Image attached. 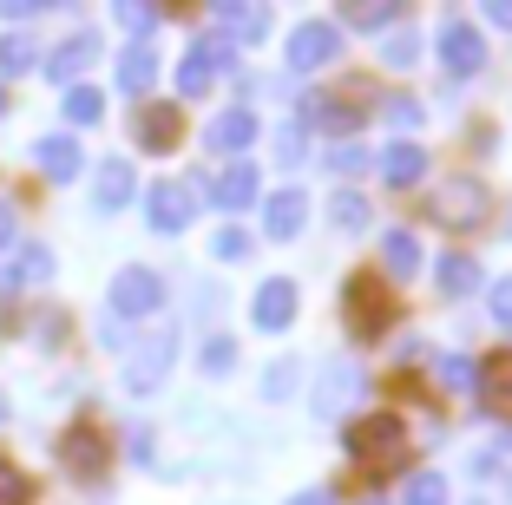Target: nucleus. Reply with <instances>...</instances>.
I'll return each mask as SVG.
<instances>
[{
  "label": "nucleus",
  "instance_id": "2f4dec72",
  "mask_svg": "<svg viewBox=\"0 0 512 505\" xmlns=\"http://www.w3.org/2000/svg\"><path fill=\"white\" fill-rule=\"evenodd\" d=\"M394 14H401L394 0H362V7H348V14H342V27H394Z\"/></svg>",
  "mask_w": 512,
  "mask_h": 505
},
{
  "label": "nucleus",
  "instance_id": "4468645a",
  "mask_svg": "<svg viewBox=\"0 0 512 505\" xmlns=\"http://www.w3.org/2000/svg\"><path fill=\"white\" fill-rule=\"evenodd\" d=\"M211 197H217V210H250L256 204V164L250 158H230L224 171H217Z\"/></svg>",
  "mask_w": 512,
  "mask_h": 505
},
{
  "label": "nucleus",
  "instance_id": "7ed1b4c3",
  "mask_svg": "<svg viewBox=\"0 0 512 505\" xmlns=\"http://www.w3.org/2000/svg\"><path fill=\"white\" fill-rule=\"evenodd\" d=\"M230 66H237L230 40H197L178 60V99H204V92L217 86V73H230Z\"/></svg>",
  "mask_w": 512,
  "mask_h": 505
},
{
  "label": "nucleus",
  "instance_id": "393cba45",
  "mask_svg": "<svg viewBox=\"0 0 512 505\" xmlns=\"http://www.w3.org/2000/svg\"><path fill=\"white\" fill-rule=\"evenodd\" d=\"M151 79H158V53H151V46H125L119 53V86L125 92H151Z\"/></svg>",
  "mask_w": 512,
  "mask_h": 505
},
{
  "label": "nucleus",
  "instance_id": "2eb2a0df",
  "mask_svg": "<svg viewBox=\"0 0 512 505\" xmlns=\"http://www.w3.org/2000/svg\"><path fill=\"white\" fill-rule=\"evenodd\" d=\"M33 158H40V171L53 184H73L79 178V158H86V151H79V138L73 132H53V138H40V145H33Z\"/></svg>",
  "mask_w": 512,
  "mask_h": 505
},
{
  "label": "nucleus",
  "instance_id": "f8f14e48",
  "mask_svg": "<svg viewBox=\"0 0 512 505\" xmlns=\"http://www.w3.org/2000/svg\"><path fill=\"white\" fill-rule=\"evenodd\" d=\"M302 125H322V132L348 138V132H355V125H362V105L335 99V92H309V99H302Z\"/></svg>",
  "mask_w": 512,
  "mask_h": 505
},
{
  "label": "nucleus",
  "instance_id": "49530a36",
  "mask_svg": "<svg viewBox=\"0 0 512 505\" xmlns=\"http://www.w3.org/2000/svg\"><path fill=\"white\" fill-rule=\"evenodd\" d=\"M289 505H335V499H329V492H296Z\"/></svg>",
  "mask_w": 512,
  "mask_h": 505
},
{
  "label": "nucleus",
  "instance_id": "39448f33",
  "mask_svg": "<svg viewBox=\"0 0 512 505\" xmlns=\"http://www.w3.org/2000/svg\"><path fill=\"white\" fill-rule=\"evenodd\" d=\"M335 53H342V27L335 20H302L289 33V73H322Z\"/></svg>",
  "mask_w": 512,
  "mask_h": 505
},
{
  "label": "nucleus",
  "instance_id": "6ab92c4d",
  "mask_svg": "<svg viewBox=\"0 0 512 505\" xmlns=\"http://www.w3.org/2000/svg\"><path fill=\"white\" fill-rule=\"evenodd\" d=\"M381 178H388L394 191L421 184V178H427V151H421V145H407V138H401V145H388V151H381Z\"/></svg>",
  "mask_w": 512,
  "mask_h": 505
},
{
  "label": "nucleus",
  "instance_id": "9d476101",
  "mask_svg": "<svg viewBox=\"0 0 512 505\" xmlns=\"http://www.w3.org/2000/svg\"><path fill=\"white\" fill-rule=\"evenodd\" d=\"M296 283H289V276H270V283L256 289V302H250V315H256V328H263V335H283L289 322H296Z\"/></svg>",
  "mask_w": 512,
  "mask_h": 505
},
{
  "label": "nucleus",
  "instance_id": "79ce46f5",
  "mask_svg": "<svg viewBox=\"0 0 512 505\" xmlns=\"http://www.w3.org/2000/svg\"><path fill=\"white\" fill-rule=\"evenodd\" d=\"M0 505H27V479L14 466H0Z\"/></svg>",
  "mask_w": 512,
  "mask_h": 505
},
{
  "label": "nucleus",
  "instance_id": "aec40b11",
  "mask_svg": "<svg viewBox=\"0 0 512 505\" xmlns=\"http://www.w3.org/2000/svg\"><path fill=\"white\" fill-rule=\"evenodd\" d=\"M473 394H480L493 414H512V355H499V361H486L480 374H473Z\"/></svg>",
  "mask_w": 512,
  "mask_h": 505
},
{
  "label": "nucleus",
  "instance_id": "5701e85b",
  "mask_svg": "<svg viewBox=\"0 0 512 505\" xmlns=\"http://www.w3.org/2000/svg\"><path fill=\"white\" fill-rule=\"evenodd\" d=\"M217 27L237 33L243 46H256L263 33H270V7H237V0H224V7H217Z\"/></svg>",
  "mask_w": 512,
  "mask_h": 505
},
{
  "label": "nucleus",
  "instance_id": "0eeeda50",
  "mask_svg": "<svg viewBox=\"0 0 512 505\" xmlns=\"http://www.w3.org/2000/svg\"><path fill=\"white\" fill-rule=\"evenodd\" d=\"M171 355H178V335H171V328L145 335V342L132 348V361H125V387H132V394H151V387L171 374Z\"/></svg>",
  "mask_w": 512,
  "mask_h": 505
},
{
  "label": "nucleus",
  "instance_id": "dca6fc26",
  "mask_svg": "<svg viewBox=\"0 0 512 505\" xmlns=\"http://www.w3.org/2000/svg\"><path fill=\"white\" fill-rule=\"evenodd\" d=\"M250 138H256V112H243V105H237V112H217V119H211L204 145H211L217 158H237V151L250 145Z\"/></svg>",
  "mask_w": 512,
  "mask_h": 505
},
{
  "label": "nucleus",
  "instance_id": "20e7f679",
  "mask_svg": "<svg viewBox=\"0 0 512 505\" xmlns=\"http://www.w3.org/2000/svg\"><path fill=\"white\" fill-rule=\"evenodd\" d=\"M165 309V276L158 269H119L112 276V315H132V322H145V315Z\"/></svg>",
  "mask_w": 512,
  "mask_h": 505
},
{
  "label": "nucleus",
  "instance_id": "423d86ee",
  "mask_svg": "<svg viewBox=\"0 0 512 505\" xmlns=\"http://www.w3.org/2000/svg\"><path fill=\"white\" fill-rule=\"evenodd\" d=\"M486 210H493V191H486L480 178H447V184H440V197H434V217L453 223V230H473Z\"/></svg>",
  "mask_w": 512,
  "mask_h": 505
},
{
  "label": "nucleus",
  "instance_id": "cd10ccee",
  "mask_svg": "<svg viewBox=\"0 0 512 505\" xmlns=\"http://www.w3.org/2000/svg\"><path fill=\"white\" fill-rule=\"evenodd\" d=\"M381 60H388L394 73H401V66H414V60H421V33H414V27H394L388 40H381Z\"/></svg>",
  "mask_w": 512,
  "mask_h": 505
},
{
  "label": "nucleus",
  "instance_id": "8fccbe9b",
  "mask_svg": "<svg viewBox=\"0 0 512 505\" xmlns=\"http://www.w3.org/2000/svg\"><path fill=\"white\" fill-rule=\"evenodd\" d=\"M368 505H388V499H368Z\"/></svg>",
  "mask_w": 512,
  "mask_h": 505
},
{
  "label": "nucleus",
  "instance_id": "c756f323",
  "mask_svg": "<svg viewBox=\"0 0 512 505\" xmlns=\"http://www.w3.org/2000/svg\"><path fill=\"white\" fill-rule=\"evenodd\" d=\"M329 217H335V230H362V223H368V197L362 191H335Z\"/></svg>",
  "mask_w": 512,
  "mask_h": 505
},
{
  "label": "nucleus",
  "instance_id": "a211bd4d",
  "mask_svg": "<svg viewBox=\"0 0 512 505\" xmlns=\"http://www.w3.org/2000/svg\"><path fill=\"white\" fill-rule=\"evenodd\" d=\"M92 204H99V210H125V204H132V164H125V158L99 164V178H92Z\"/></svg>",
  "mask_w": 512,
  "mask_h": 505
},
{
  "label": "nucleus",
  "instance_id": "de8ad7c7",
  "mask_svg": "<svg viewBox=\"0 0 512 505\" xmlns=\"http://www.w3.org/2000/svg\"><path fill=\"white\" fill-rule=\"evenodd\" d=\"M0 420H7V394H0Z\"/></svg>",
  "mask_w": 512,
  "mask_h": 505
},
{
  "label": "nucleus",
  "instance_id": "473e14b6",
  "mask_svg": "<svg viewBox=\"0 0 512 505\" xmlns=\"http://www.w3.org/2000/svg\"><path fill=\"white\" fill-rule=\"evenodd\" d=\"M33 53H40V46H33L27 33H7V40H0V73H27Z\"/></svg>",
  "mask_w": 512,
  "mask_h": 505
},
{
  "label": "nucleus",
  "instance_id": "1a4fd4ad",
  "mask_svg": "<svg viewBox=\"0 0 512 505\" xmlns=\"http://www.w3.org/2000/svg\"><path fill=\"white\" fill-rule=\"evenodd\" d=\"M440 66H447V79H473L486 66V40L467 20H447V27H440Z\"/></svg>",
  "mask_w": 512,
  "mask_h": 505
},
{
  "label": "nucleus",
  "instance_id": "09e8293b",
  "mask_svg": "<svg viewBox=\"0 0 512 505\" xmlns=\"http://www.w3.org/2000/svg\"><path fill=\"white\" fill-rule=\"evenodd\" d=\"M0 112H7V92H0Z\"/></svg>",
  "mask_w": 512,
  "mask_h": 505
},
{
  "label": "nucleus",
  "instance_id": "a19ab883",
  "mask_svg": "<svg viewBox=\"0 0 512 505\" xmlns=\"http://www.w3.org/2000/svg\"><path fill=\"white\" fill-rule=\"evenodd\" d=\"M276 158H283V164H302V125H283V132H276Z\"/></svg>",
  "mask_w": 512,
  "mask_h": 505
},
{
  "label": "nucleus",
  "instance_id": "e433bc0d",
  "mask_svg": "<svg viewBox=\"0 0 512 505\" xmlns=\"http://www.w3.org/2000/svg\"><path fill=\"white\" fill-rule=\"evenodd\" d=\"M362 164H368V151H362V145H335V151H329V171H335V178H355Z\"/></svg>",
  "mask_w": 512,
  "mask_h": 505
},
{
  "label": "nucleus",
  "instance_id": "f03ea898",
  "mask_svg": "<svg viewBox=\"0 0 512 505\" xmlns=\"http://www.w3.org/2000/svg\"><path fill=\"white\" fill-rule=\"evenodd\" d=\"M342 309H348V328L362 335V342H375V335H388V315H394V302H388V276H348V289H342Z\"/></svg>",
  "mask_w": 512,
  "mask_h": 505
},
{
  "label": "nucleus",
  "instance_id": "58836bf2",
  "mask_svg": "<svg viewBox=\"0 0 512 505\" xmlns=\"http://www.w3.org/2000/svg\"><path fill=\"white\" fill-rule=\"evenodd\" d=\"M421 119H427V105H421V99H388V125H401V132H414Z\"/></svg>",
  "mask_w": 512,
  "mask_h": 505
},
{
  "label": "nucleus",
  "instance_id": "6e6552de",
  "mask_svg": "<svg viewBox=\"0 0 512 505\" xmlns=\"http://www.w3.org/2000/svg\"><path fill=\"white\" fill-rule=\"evenodd\" d=\"M145 217H151V230H165V237H178L184 223L197 217V191H191V184H178V178L151 184V191H145Z\"/></svg>",
  "mask_w": 512,
  "mask_h": 505
},
{
  "label": "nucleus",
  "instance_id": "37998d69",
  "mask_svg": "<svg viewBox=\"0 0 512 505\" xmlns=\"http://www.w3.org/2000/svg\"><path fill=\"white\" fill-rule=\"evenodd\" d=\"M486 302H493V322L512 328V276H506V283H493V296H486Z\"/></svg>",
  "mask_w": 512,
  "mask_h": 505
},
{
  "label": "nucleus",
  "instance_id": "4be33fe9",
  "mask_svg": "<svg viewBox=\"0 0 512 505\" xmlns=\"http://www.w3.org/2000/svg\"><path fill=\"white\" fill-rule=\"evenodd\" d=\"M434 289H440L447 302L473 296V289H480V263H473V256H440V269H434Z\"/></svg>",
  "mask_w": 512,
  "mask_h": 505
},
{
  "label": "nucleus",
  "instance_id": "4c0bfd02",
  "mask_svg": "<svg viewBox=\"0 0 512 505\" xmlns=\"http://www.w3.org/2000/svg\"><path fill=\"white\" fill-rule=\"evenodd\" d=\"M289 387H296V361H270V374H263V394H270V401H283Z\"/></svg>",
  "mask_w": 512,
  "mask_h": 505
},
{
  "label": "nucleus",
  "instance_id": "f3484780",
  "mask_svg": "<svg viewBox=\"0 0 512 505\" xmlns=\"http://www.w3.org/2000/svg\"><path fill=\"white\" fill-rule=\"evenodd\" d=\"M92 60H99V40H92V33H73L66 46H53V60H46V73L60 79V86H79V73H86Z\"/></svg>",
  "mask_w": 512,
  "mask_h": 505
},
{
  "label": "nucleus",
  "instance_id": "c03bdc74",
  "mask_svg": "<svg viewBox=\"0 0 512 505\" xmlns=\"http://www.w3.org/2000/svg\"><path fill=\"white\" fill-rule=\"evenodd\" d=\"M486 20H493V27H512V0H486Z\"/></svg>",
  "mask_w": 512,
  "mask_h": 505
},
{
  "label": "nucleus",
  "instance_id": "ea45409f",
  "mask_svg": "<svg viewBox=\"0 0 512 505\" xmlns=\"http://www.w3.org/2000/svg\"><path fill=\"white\" fill-rule=\"evenodd\" d=\"M151 20H158L151 7H138V0H119V27H125V33H151Z\"/></svg>",
  "mask_w": 512,
  "mask_h": 505
},
{
  "label": "nucleus",
  "instance_id": "7c9ffc66",
  "mask_svg": "<svg viewBox=\"0 0 512 505\" xmlns=\"http://www.w3.org/2000/svg\"><path fill=\"white\" fill-rule=\"evenodd\" d=\"M473 374H480V361H467V355H447V361L434 368V381L447 387V394H467V387H473Z\"/></svg>",
  "mask_w": 512,
  "mask_h": 505
},
{
  "label": "nucleus",
  "instance_id": "f704fd0d",
  "mask_svg": "<svg viewBox=\"0 0 512 505\" xmlns=\"http://www.w3.org/2000/svg\"><path fill=\"white\" fill-rule=\"evenodd\" d=\"M407 505H447V479L440 473H414L407 479Z\"/></svg>",
  "mask_w": 512,
  "mask_h": 505
},
{
  "label": "nucleus",
  "instance_id": "f257e3e1",
  "mask_svg": "<svg viewBox=\"0 0 512 505\" xmlns=\"http://www.w3.org/2000/svg\"><path fill=\"white\" fill-rule=\"evenodd\" d=\"M401 440H407L401 414H362L355 427L342 433L348 460H355V466H368V473H381V466H394V453H401Z\"/></svg>",
  "mask_w": 512,
  "mask_h": 505
},
{
  "label": "nucleus",
  "instance_id": "9b49d317",
  "mask_svg": "<svg viewBox=\"0 0 512 505\" xmlns=\"http://www.w3.org/2000/svg\"><path fill=\"white\" fill-rule=\"evenodd\" d=\"M60 460H66V473H79V479H106V440H99V427L60 433Z\"/></svg>",
  "mask_w": 512,
  "mask_h": 505
},
{
  "label": "nucleus",
  "instance_id": "c85d7f7f",
  "mask_svg": "<svg viewBox=\"0 0 512 505\" xmlns=\"http://www.w3.org/2000/svg\"><path fill=\"white\" fill-rule=\"evenodd\" d=\"M66 119L73 125H99L106 119V99H99L92 86H66Z\"/></svg>",
  "mask_w": 512,
  "mask_h": 505
},
{
  "label": "nucleus",
  "instance_id": "b1692460",
  "mask_svg": "<svg viewBox=\"0 0 512 505\" xmlns=\"http://www.w3.org/2000/svg\"><path fill=\"white\" fill-rule=\"evenodd\" d=\"M138 145H151V151L178 145V105H145L138 112Z\"/></svg>",
  "mask_w": 512,
  "mask_h": 505
},
{
  "label": "nucleus",
  "instance_id": "a878e982",
  "mask_svg": "<svg viewBox=\"0 0 512 505\" xmlns=\"http://www.w3.org/2000/svg\"><path fill=\"white\" fill-rule=\"evenodd\" d=\"M46 276H53V250H40V243H27V250H20L14 263H7V276H0V283L14 289V283H46Z\"/></svg>",
  "mask_w": 512,
  "mask_h": 505
},
{
  "label": "nucleus",
  "instance_id": "412c9836",
  "mask_svg": "<svg viewBox=\"0 0 512 505\" xmlns=\"http://www.w3.org/2000/svg\"><path fill=\"white\" fill-rule=\"evenodd\" d=\"M381 269H388L394 283H407V276L421 269V237H414V230H388V237H381Z\"/></svg>",
  "mask_w": 512,
  "mask_h": 505
},
{
  "label": "nucleus",
  "instance_id": "ddd939ff",
  "mask_svg": "<svg viewBox=\"0 0 512 505\" xmlns=\"http://www.w3.org/2000/svg\"><path fill=\"white\" fill-rule=\"evenodd\" d=\"M302 223H309V197L296 191V184H289V191H276L270 204H263V237H276V243H289L302 230Z\"/></svg>",
  "mask_w": 512,
  "mask_h": 505
},
{
  "label": "nucleus",
  "instance_id": "a18cd8bd",
  "mask_svg": "<svg viewBox=\"0 0 512 505\" xmlns=\"http://www.w3.org/2000/svg\"><path fill=\"white\" fill-rule=\"evenodd\" d=\"M7 243H14V210L0 204V250H7Z\"/></svg>",
  "mask_w": 512,
  "mask_h": 505
},
{
  "label": "nucleus",
  "instance_id": "bb28decb",
  "mask_svg": "<svg viewBox=\"0 0 512 505\" xmlns=\"http://www.w3.org/2000/svg\"><path fill=\"white\" fill-rule=\"evenodd\" d=\"M348 394H355V368H329V374H322V387H316V414L335 420V407H342Z\"/></svg>",
  "mask_w": 512,
  "mask_h": 505
},
{
  "label": "nucleus",
  "instance_id": "c9c22d12",
  "mask_svg": "<svg viewBox=\"0 0 512 505\" xmlns=\"http://www.w3.org/2000/svg\"><path fill=\"white\" fill-rule=\"evenodd\" d=\"M197 361H204V374H230V368H237V342H230V335H211Z\"/></svg>",
  "mask_w": 512,
  "mask_h": 505
},
{
  "label": "nucleus",
  "instance_id": "72a5a7b5",
  "mask_svg": "<svg viewBox=\"0 0 512 505\" xmlns=\"http://www.w3.org/2000/svg\"><path fill=\"white\" fill-rule=\"evenodd\" d=\"M211 256H217V263H243V256H250V230L224 223V230H217V243H211Z\"/></svg>",
  "mask_w": 512,
  "mask_h": 505
}]
</instances>
